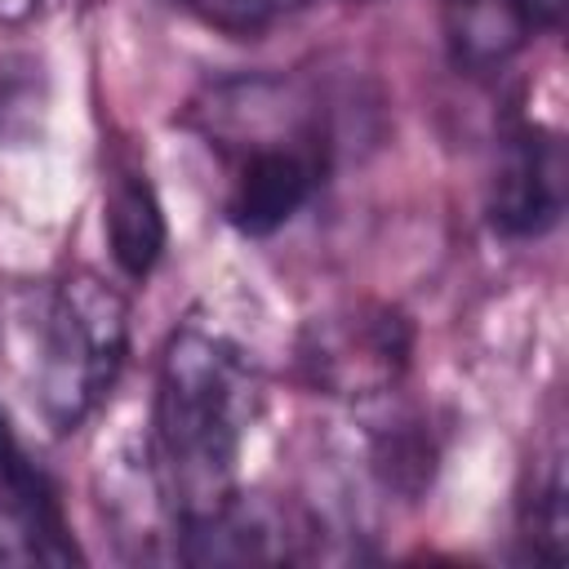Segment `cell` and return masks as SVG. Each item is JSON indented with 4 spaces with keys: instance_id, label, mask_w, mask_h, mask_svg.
<instances>
[{
    "instance_id": "cell-1",
    "label": "cell",
    "mask_w": 569,
    "mask_h": 569,
    "mask_svg": "<svg viewBox=\"0 0 569 569\" xmlns=\"http://www.w3.org/2000/svg\"><path fill=\"white\" fill-rule=\"evenodd\" d=\"M258 369L231 338L204 325H182L169 333L156 373L147 449L178 529L213 516L236 493L240 445L258 418Z\"/></svg>"
},
{
    "instance_id": "cell-2",
    "label": "cell",
    "mask_w": 569,
    "mask_h": 569,
    "mask_svg": "<svg viewBox=\"0 0 569 569\" xmlns=\"http://www.w3.org/2000/svg\"><path fill=\"white\" fill-rule=\"evenodd\" d=\"M31 387L53 431H76L116 387L129 356V307L93 271H71L36 298Z\"/></svg>"
},
{
    "instance_id": "cell-3",
    "label": "cell",
    "mask_w": 569,
    "mask_h": 569,
    "mask_svg": "<svg viewBox=\"0 0 569 569\" xmlns=\"http://www.w3.org/2000/svg\"><path fill=\"white\" fill-rule=\"evenodd\" d=\"M413 351V329L396 307H342L307 320L298 338L302 373L316 391L342 400L387 396Z\"/></svg>"
},
{
    "instance_id": "cell-4",
    "label": "cell",
    "mask_w": 569,
    "mask_h": 569,
    "mask_svg": "<svg viewBox=\"0 0 569 569\" xmlns=\"http://www.w3.org/2000/svg\"><path fill=\"white\" fill-rule=\"evenodd\" d=\"M329 156L333 151H320V147H262L227 160L231 169L227 222L253 240L276 236L325 187Z\"/></svg>"
},
{
    "instance_id": "cell-5",
    "label": "cell",
    "mask_w": 569,
    "mask_h": 569,
    "mask_svg": "<svg viewBox=\"0 0 569 569\" xmlns=\"http://www.w3.org/2000/svg\"><path fill=\"white\" fill-rule=\"evenodd\" d=\"M565 191H569L565 142L542 124H520L507 138V151L493 178L489 222L511 240L547 236L565 213Z\"/></svg>"
},
{
    "instance_id": "cell-6",
    "label": "cell",
    "mask_w": 569,
    "mask_h": 569,
    "mask_svg": "<svg viewBox=\"0 0 569 569\" xmlns=\"http://www.w3.org/2000/svg\"><path fill=\"white\" fill-rule=\"evenodd\" d=\"M307 520H293L284 507L267 502L262 493H231L213 516L191 520L178 529L173 556L187 565H271L298 560Z\"/></svg>"
},
{
    "instance_id": "cell-7",
    "label": "cell",
    "mask_w": 569,
    "mask_h": 569,
    "mask_svg": "<svg viewBox=\"0 0 569 569\" xmlns=\"http://www.w3.org/2000/svg\"><path fill=\"white\" fill-rule=\"evenodd\" d=\"M565 0H445L449 53L467 71L502 67L533 31H556Z\"/></svg>"
},
{
    "instance_id": "cell-8",
    "label": "cell",
    "mask_w": 569,
    "mask_h": 569,
    "mask_svg": "<svg viewBox=\"0 0 569 569\" xmlns=\"http://www.w3.org/2000/svg\"><path fill=\"white\" fill-rule=\"evenodd\" d=\"M0 507L31 529V538L44 551V565L80 560V547L62 516L58 480L40 467V458H31V449L22 445V436L13 431L4 409H0Z\"/></svg>"
},
{
    "instance_id": "cell-9",
    "label": "cell",
    "mask_w": 569,
    "mask_h": 569,
    "mask_svg": "<svg viewBox=\"0 0 569 569\" xmlns=\"http://www.w3.org/2000/svg\"><path fill=\"white\" fill-rule=\"evenodd\" d=\"M102 227H107L111 258L129 280H147L160 267L169 227H164L160 196L142 169H133V164L116 169V178L107 187V204H102Z\"/></svg>"
},
{
    "instance_id": "cell-10",
    "label": "cell",
    "mask_w": 569,
    "mask_h": 569,
    "mask_svg": "<svg viewBox=\"0 0 569 569\" xmlns=\"http://www.w3.org/2000/svg\"><path fill=\"white\" fill-rule=\"evenodd\" d=\"M529 547L542 565H560L565 560V529H569V516H565V471L560 462L547 467L542 485L533 489V507H529Z\"/></svg>"
},
{
    "instance_id": "cell-11",
    "label": "cell",
    "mask_w": 569,
    "mask_h": 569,
    "mask_svg": "<svg viewBox=\"0 0 569 569\" xmlns=\"http://www.w3.org/2000/svg\"><path fill=\"white\" fill-rule=\"evenodd\" d=\"M187 13H196L200 22L227 31V36H258L262 27H271L293 0H173Z\"/></svg>"
},
{
    "instance_id": "cell-12",
    "label": "cell",
    "mask_w": 569,
    "mask_h": 569,
    "mask_svg": "<svg viewBox=\"0 0 569 569\" xmlns=\"http://www.w3.org/2000/svg\"><path fill=\"white\" fill-rule=\"evenodd\" d=\"M44 0H0V27H22L27 18H36Z\"/></svg>"
}]
</instances>
